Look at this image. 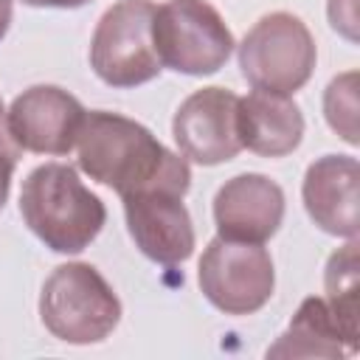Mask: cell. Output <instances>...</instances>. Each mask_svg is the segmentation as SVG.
Wrapping results in <instances>:
<instances>
[{
  "label": "cell",
  "instance_id": "6",
  "mask_svg": "<svg viewBox=\"0 0 360 360\" xmlns=\"http://www.w3.org/2000/svg\"><path fill=\"white\" fill-rule=\"evenodd\" d=\"M152 0L112 3L90 39V68L110 87H138L160 73V59L152 42Z\"/></svg>",
  "mask_w": 360,
  "mask_h": 360
},
{
  "label": "cell",
  "instance_id": "8",
  "mask_svg": "<svg viewBox=\"0 0 360 360\" xmlns=\"http://www.w3.org/2000/svg\"><path fill=\"white\" fill-rule=\"evenodd\" d=\"M84 112L87 110L68 90L56 84H34L11 101L6 132L25 152L68 155L79 141Z\"/></svg>",
  "mask_w": 360,
  "mask_h": 360
},
{
  "label": "cell",
  "instance_id": "15",
  "mask_svg": "<svg viewBox=\"0 0 360 360\" xmlns=\"http://www.w3.org/2000/svg\"><path fill=\"white\" fill-rule=\"evenodd\" d=\"M323 287H326V304L335 312L340 332L346 338L349 352H357V239H349V245L338 248L323 273Z\"/></svg>",
  "mask_w": 360,
  "mask_h": 360
},
{
  "label": "cell",
  "instance_id": "16",
  "mask_svg": "<svg viewBox=\"0 0 360 360\" xmlns=\"http://www.w3.org/2000/svg\"><path fill=\"white\" fill-rule=\"evenodd\" d=\"M323 115L326 124L352 146L360 143L357 138V73L349 70L335 76L323 93Z\"/></svg>",
  "mask_w": 360,
  "mask_h": 360
},
{
  "label": "cell",
  "instance_id": "21",
  "mask_svg": "<svg viewBox=\"0 0 360 360\" xmlns=\"http://www.w3.org/2000/svg\"><path fill=\"white\" fill-rule=\"evenodd\" d=\"M3 124H6V107H3V98H0V146H3Z\"/></svg>",
  "mask_w": 360,
  "mask_h": 360
},
{
  "label": "cell",
  "instance_id": "12",
  "mask_svg": "<svg viewBox=\"0 0 360 360\" xmlns=\"http://www.w3.org/2000/svg\"><path fill=\"white\" fill-rule=\"evenodd\" d=\"M357 180L360 166L352 155H323L304 174V208L309 219L332 236L357 239Z\"/></svg>",
  "mask_w": 360,
  "mask_h": 360
},
{
  "label": "cell",
  "instance_id": "1",
  "mask_svg": "<svg viewBox=\"0 0 360 360\" xmlns=\"http://www.w3.org/2000/svg\"><path fill=\"white\" fill-rule=\"evenodd\" d=\"M76 149L79 169L121 197L149 186H172L180 191L191 186L186 158L169 152L143 124L118 112H84Z\"/></svg>",
  "mask_w": 360,
  "mask_h": 360
},
{
  "label": "cell",
  "instance_id": "4",
  "mask_svg": "<svg viewBox=\"0 0 360 360\" xmlns=\"http://www.w3.org/2000/svg\"><path fill=\"white\" fill-rule=\"evenodd\" d=\"M318 48L307 22L290 11L264 14L239 45V68L253 90L292 96L315 70Z\"/></svg>",
  "mask_w": 360,
  "mask_h": 360
},
{
  "label": "cell",
  "instance_id": "17",
  "mask_svg": "<svg viewBox=\"0 0 360 360\" xmlns=\"http://www.w3.org/2000/svg\"><path fill=\"white\" fill-rule=\"evenodd\" d=\"M354 0H329V22L335 31H343L354 39Z\"/></svg>",
  "mask_w": 360,
  "mask_h": 360
},
{
  "label": "cell",
  "instance_id": "14",
  "mask_svg": "<svg viewBox=\"0 0 360 360\" xmlns=\"http://www.w3.org/2000/svg\"><path fill=\"white\" fill-rule=\"evenodd\" d=\"M349 352L340 323L323 298H304L287 332L267 349V357H340Z\"/></svg>",
  "mask_w": 360,
  "mask_h": 360
},
{
  "label": "cell",
  "instance_id": "5",
  "mask_svg": "<svg viewBox=\"0 0 360 360\" xmlns=\"http://www.w3.org/2000/svg\"><path fill=\"white\" fill-rule=\"evenodd\" d=\"M152 42L163 68L211 76L233 53V34L205 0H166L155 6Z\"/></svg>",
  "mask_w": 360,
  "mask_h": 360
},
{
  "label": "cell",
  "instance_id": "20",
  "mask_svg": "<svg viewBox=\"0 0 360 360\" xmlns=\"http://www.w3.org/2000/svg\"><path fill=\"white\" fill-rule=\"evenodd\" d=\"M11 25V0H0V39L8 34Z\"/></svg>",
  "mask_w": 360,
  "mask_h": 360
},
{
  "label": "cell",
  "instance_id": "11",
  "mask_svg": "<svg viewBox=\"0 0 360 360\" xmlns=\"http://www.w3.org/2000/svg\"><path fill=\"white\" fill-rule=\"evenodd\" d=\"M284 219V191L267 174L245 172L219 186L214 222L222 239L264 245Z\"/></svg>",
  "mask_w": 360,
  "mask_h": 360
},
{
  "label": "cell",
  "instance_id": "7",
  "mask_svg": "<svg viewBox=\"0 0 360 360\" xmlns=\"http://www.w3.org/2000/svg\"><path fill=\"white\" fill-rule=\"evenodd\" d=\"M197 281L211 307L225 315H250L262 309L276 287L270 253L256 242L211 239L202 250Z\"/></svg>",
  "mask_w": 360,
  "mask_h": 360
},
{
  "label": "cell",
  "instance_id": "3",
  "mask_svg": "<svg viewBox=\"0 0 360 360\" xmlns=\"http://www.w3.org/2000/svg\"><path fill=\"white\" fill-rule=\"evenodd\" d=\"M39 318L53 338L73 346H90L101 343L118 326L121 301L93 264L68 262L45 278Z\"/></svg>",
  "mask_w": 360,
  "mask_h": 360
},
{
  "label": "cell",
  "instance_id": "9",
  "mask_svg": "<svg viewBox=\"0 0 360 360\" xmlns=\"http://www.w3.org/2000/svg\"><path fill=\"white\" fill-rule=\"evenodd\" d=\"M183 197L186 191L172 186H149L121 197L132 242L158 264L172 267L194 253V228Z\"/></svg>",
  "mask_w": 360,
  "mask_h": 360
},
{
  "label": "cell",
  "instance_id": "18",
  "mask_svg": "<svg viewBox=\"0 0 360 360\" xmlns=\"http://www.w3.org/2000/svg\"><path fill=\"white\" fill-rule=\"evenodd\" d=\"M11 177H14V155L6 152L0 146V208L6 205L8 200V191H11Z\"/></svg>",
  "mask_w": 360,
  "mask_h": 360
},
{
  "label": "cell",
  "instance_id": "13",
  "mask_svg": "<svg viewBox=\"0 0 360 360\" xmlns=\"http://www.w3.org/2000/svg\"><path fill=\"white\" fill-rule=\"evenodd\" d=\"M236 129L242 149L262 158H284L298 149L304 138V115L290 96L253 90L250 96L239 98Z\"/></svg>",
  "mask_w": 360,
  "mask_h": 360
},
{
  "label": "cell",
  "instance_id": "19",
  "mask_svg": "<svg viewBox=\"0 0 360 360\" xmlns=\"http://www.w3.org/2000/svg\"><path fill=\"white\" fill-rule=\"evenodd\" d=\"M22 3L34 8H82L90 0H22Z\"/></svg>",
  "mask_w": 360,
  "mask_h": 360
},
{
  "label": "cell",
  "instance_id": "10",
  "mask_svg": "<svg viewBox=\"0 0 360 360\" xmlns=\"http://www.w3.org/2000/svg\"><path fill=\"white\" fill-rule=\"evenodd\" d=\"M239 96L225 87L194 90L174 112L172 132L186 160L200 166H219L242 152L236 129Z\"/></svg>",
  "mask_w": 360,
  "mask_h": 360
},
{
  "label": "cell",
  "instance_id": "2",
  "mask_svg": "<svg viewBox=\"0 0 360 360\" xmlns=\"http://www.w3.org/2000/svg\"><path fill=\"white\" fill-rule=\"evenodd\" d=\"M20 214L53 253H82L107 222L104 202L68 163H42L25 177Z\"/></svg>",
  "mask_w": 360,
  "mask_h": 360
}]
</instances>
